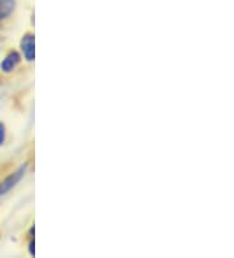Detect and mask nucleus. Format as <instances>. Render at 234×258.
Listing matches in <instances>:
<instances>
[{"mask_svg": "<svg viewBox=\"0 0 234 258\" xmlns=\"http://www.w3.org/2000/svg\"><path fill=\"white\" fill-rule=\"evenodd\" d=\"M20 61H21V55L17 52V51H11L10 54L7 55L6 57H4V60L2 61V64H0V68H2V71L6 73H10L12 72L13 70H16L17 68V66L20 64Z\"/></svg>", "mask_w": 234, "mask_h": 258, "instance_id": "7ed1b4c3", "label": "nucleus"}, {"mask_svg": "<svg viewBox=\"0 0 234 258\" xmlns=\"http://www.w3.org/2000/svg\"><path fill=\"white\" fill-rule=\"evenodd\" d=\"M26 171H28V163L22 164L19 170H16L15 172L11 173L10 176L4 179L3 181L0 183V197H3V196H6L8 192H11V190L19 184L22 180V177L25 176Z\"/></svg>", "mask_w": 234, "mask_h": 258, "instance_id": "f257e3e1", "label": "nucleus"}, {"mask_svg": "<svg viewBox=\"0 0 234 258\" xmlns=\"http://www.w3.org/2000/svg\"><path fill=\"white\" fill-rule=\"evenodd\" d=\"M16 8V0H0V21L7 20Z\"/></svg>", "mask_w": 234, "mask_h": 258, "instance_id": "20e7f679", "label": "nucleus"}, {"mask_svg": "<svg viewBox=\"0 0 234 258\" xmlns=\"http://www.w3.org/2000/svg\"><path fill=\"white\" fill-rule=\"evenodd\" d=\"M29 252H30L31 255L35 254V250H34V240H31L30 244H29Z\"/></svg>", "mask_w": 234, "mask_h": 258, "instance_id": "423d86ee", "label": "nucleus"}, {"mask_svg": "<svg viewBox=\"0 0 234 258\" xmlns=\"http://www.w3.org/2000/svg\"><path fill=\"white\" fill-rule=\"evenodd\" d=\"M21 51L28 61H34L35 59V37L34 34H25L21 39Z\"/></svg>", "mask_w": 234, "mask_h": 258, "instance_id": "f03ea898", "label": "nucleus"}, {"mask_svg": "<svg viewBox=\"0 0 234 258\" xmlns=\"http://www.w3.org/2000/svg\"><path fill=\"white\" fill-rule=\"evenodd\" d=\"M4 141H6V125L0 123V146L3 145Z\"/></svg>", "mask_w": 234, "mask_h": 258, "instance_id": "39448f33", "label": "nucleus"}]
</instances>
